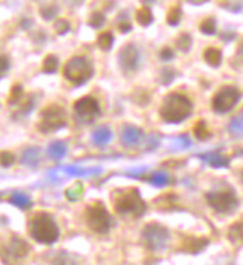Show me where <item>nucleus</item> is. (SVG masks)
I'll return each mask as SVG.
<instances>
[{
  "label": "nucleus",
  "instance_id": "c85d7f7f",
  "mask_svg": "<svg viewBox=\"0 0 243 265\" xmlns=\"http://www.w3.org/2000/svg\"><path fill=\"white\" fill-rule=\"evenodd\" d=\"M132 100L135 104L145 107L150 103V92L145 88H136V91L132 94Z\"/></svg>",
  "mask_w": 243,
  "mask_h": 265
},
{
  "label": "nucleus",
  "instance_id": "c756f323",
  "mask_svg": "<svg viewBox=\"0 0 243 265\" xmlns=\"http://www.w3.org/2000/svg\"><path fill=\"white\" fill-rule=\"evenodd\" d=\"M181 16H182V10L181 7H180V4H174V6L168 10L166 21H168L169 25L177 27V25L181 22Z\"/></svg>",
  "mask_w": 243,
  "mask_h": 265
},
{
  "label": "nucleus",
  "instance_id": "37998d69",
  "mask_svg": "<svg viewBox=\"0 0 243 265\" xmlns=\"http://www.w3.org/2000/svg\"><path fill=\"white\" fill-rule=\"evenodd\" d=\"M242 181H243V173H242Z\"/></svg>",
  "mask_w": 243,
  "mask_h": 265
},
{
  "label": "nucleus",
  "instance_id": "e433bc0d",
  "mask_svg": "<svg viewBox=\"0 0 243 265\" xmlns=\"http://www.w3.org/2000/svg\"><path fill=\"white\" fill-rule=\"evenodd\" d=\"M70 28H71L70 22H68L67 19H64V18H60V19L55 22V31H57L58 34H65V33H68Z\"/></svg>",
  "mask_w": 243,
  "mask_h": 265
},
{
  "label": "nucleus",
  "instance_id": "f03ea898",
  "mask_svg": "<svg viewBox=\"0 0 243 265\" xmlns=\"http://www.w3.org/2000/svg\"><path fill=\"white\" fill-rule=\"evenodd\" d=\"M28 234L40 245H54L60 239V227L48 212H36L28 219Z\"/></svg>",
  "mask_w": 243,
  "mask_h": 265
},
{
  "label": "nucleus",
  "instance_id": "0eeeda50",
  "mask_svg": "<svg viewBox=\"0 0 243 265\" xmlns=\"http://www.w3.org/2000/svg\"><path fill=\"white\" fill-rule=\"evenodd\" d=\"M208 205L218 213H233L239 208V199L232 190H217L206 193Z\"/></svg>",
  "mask_w": 243,
  "mask_h": 265
},
{
  "label": "nucleus",
  "instance_id": "9b49d317",
  "mask_svg": "<svg viewBox=\"0 0 243 265\" xmlns=\"http://www.w3.org/2000/svg\"><path fill=\"white\" fill-rule=\"evenodd\" d=\"M142 239H144V243L150 249L157 251V249L165 248V245L169 239V231L166 227H163L157 222H150L144 227Z\"/></svg>",
  "mask_w": 243,
  "mask_h": 265
},
{
  "label": "nucleus",
  "instance_id": "f257e3e1",
  "mask_svg": "<svg viewBox=\"0 0 243 265\" xmlns=\"http://www.w3.org/2000/svg\"><path fill=\"white\" fill-rule=\"evenodd\" d=\"M191 111H193L191 100L184 94L172 92L163 98V103L159 108V116L165 123L178 125L191 116Z\"/></svg>",
  "mask_w": 243,
  "mask_h": 265
},
{
  "label": "nucleus",
  "instance_id": "1a4fd4ad",
  "mask_svg": "<svg viewBox=\"0 0 243 265\" xmlns=\"http://www.w3.org/2000/svg\"><path fill=\"white\" fill-rule=\"evenodd\" d=\"M242 98V92L236 86H223L211 101V108L218 114H226L232 111Z\"/></svg>",
  "mask_w": 243,
  "mask_h": 265
},
{
  "label": "nucleus",
  "instance_id": "dca6fc26",
  "mask_svg": "<svg viewBox=\"0 0 243 265\" xmlns=\"http://www.w3.org/2000/svg\"><path fill=\"white\" fill-rule=\"evenodd\" d=\"M7 202L10 203V205H13V206H16V208H19V209H28V208H31V199H30V196H27L25 193H12L10 196H9V199H7Z\"/></svg>",
  "mask_w": 243,
  "mask_h": 265
},
{
  "label": "nucleus",
  "instance_id": "cd10ccee",
  "mask_svg": "<svg viewBox=\"0 0 243 265\" xmlns=\"http://www.w3.org/2000/svg\"><path fill=\"white\" fill-rule=\"evenodd\" d=\"M153 19L154 18H153V13H151L150 7H139L136 10V21H138L139 25L147 27L153 22Z\"/></svg>",
  "mask_w": 243,
  "mask_h": 265
},
{
  "label": "nucleus",
  "instance_id": "72a5a7b5",
  "mask_svg": "<svg viewBox=\"0 0 243 265\" xmlns=\"http://www.w3.org/2000/svg\"><path fill=\"white\" fill-rule=\"evenodd\" d=\"M191 34H188V33H181L177 39H175V45H177V48L181 51V52H188L190 51V48H191Z\"/></svg>",
  "mask_w": 243,
  "mask_h": 265
},
{
  "label": "nucleus",
  "instance_id": "4468645a",
  "mask_svg": "<svg viewBox=\"0 0 243 265\" xmlns=\"http://www.w3.org/2000/svg\"><path fill=\"white\" fill-rule=\"evenodd\" d=\"M112 129L109 126H100L98 129H95V132L92 133V142L95 145H106L112 141Z\"/></svg>",
  "mask_w": 243,
  "mask_h": 265
},
{
  "label": "nucleus",
  "instance_id": "9d476101",
  "mask_svg": "<svg viewBox=\"0 0 243 265\" xmlns=\"http://www.w3.org/2000/svg\"><path fill=\"white\" fill-rule=\"evenodd\" d=\"M73 111L77 117L79 122L82 123H92L100 114H101V107L100 103L95 97L86 95L79 98L74 106H73Z\"/></svg>",
  "mask_w": 243,
  "mask_h": 265
},
{
  "label": "nucleus",
  "instance_id": "58836bf2",
  "mask_svg": "<svg viewBox=\"0 0 243 265\" xmlns=\"http://www.w3.org/2000/svg\"><path fill=\"white\" fill-rule=\"evenodd\" d=\"M174 56H175V52H174L171 48H163V49H160V59H162V61L168 62V61L174 59Z\"/></svg>",
  "mask_w": 243,
  "mask_h": 265
},
{
  "label": "nucleus",
  "instance_id": "f8f14e48",
  "mask_svg": "<svg viewBox=\"0 0 243 265\" xmlns=\"http://www.w3.org/2000/svg\"><path fill=\"white\" fill-rule=\"evenodd\" d=\"M119 67L124 74H132L138 71L141 65V51L135 43H126L118 55Z\"/></svg>",
  "mask_w": 243,
  "mask_h": 265
},
{
  "label": "nucleus",
  "instance_id": "79ce46f5",
  "mask_svg": "<svg viewBox=\"0 0 243 265\" xmlns=\"http://www.w3.org/2000/svg\"><path fill=\"white\" fill-rule=\"evenodd\" d=\"M236 58L241 61L243 64V39H242V42L239 43V46H238V51H236Z\"/></svg>",
  "mask_w": 243,
  "mask_h": 265
},
{
  "label": "nucleus",
  "instance_id": "5701e85b",
  "mask_svg": "<svg viewBox=\"0 0 243 265\" xmlns=\"http://www.w3.org/2000/svg\"><path fill=\"white\" fill-rule=\"evenodd\" d=\"M21 101H24V88L19 83H15L10 89V94L7 98V106H16Z\"/></svg>",
  "mask_w": 243,
  "mask_h": 265
},
{
  "label": "nucleus",
  "instance_id": "6ab92c4d",
  "mask_svg": "<svg viewBox=\"0 0 243 265\" xmlns=\"http://www.w3.org/2000/svg\"><path fill=\"white\" fill-rule=\"evenodd\" d=\"M65 153H67V144L62 142V141H54V142H51L49 147H48V156H49L51 159H62V157L65 156Z\"/></svg>",
  "mask_w": 243,
  "mask_h": 265
},
{
  "label": "nucleus",
  "instance_id": "423d86ee",
  "mask_svg": "<svg viewBox=\"0 0 243 265\" xmlns=\"http://www.w3.org/2000/svg\"><path fill=\"white\" fill-rule=\"evenodd\" d=\"M67 123V113L58 104H51L45 107L40 111V120H39V131L43 133H52L64 128Z\"/></svg>",
  "mask_w": 243,
  "mask_h": 265
},
{
  "label": "nucleus",
  "instance_id": "bb28decb",
  "mask_svg": "<svg viewBox=\"0 0 243 265\" xmlns=\"http://www.w3.org/2000/svg\"><path fill=\"white\" fill-rule=\"evenodd\" d=\"M148 181H150L154 187H165V185L169 184V175H168L166 172L156 170V172H151V173H150Z\"/></svg>",
  "mask_w": 243,
  "mask_h": 265
},
{
  "label": "nucleus",
  "instance_id": "c9c22d12",
  "mask_svg": "<svg viewBox=\"0 0 243 265\" xmlns=\"http://www.w3.org/2000/svg\"><path fill=\"white\" fill-rule=\"evenodd\" d=\"M106 24V15L103 12H94L89 16V25L92 28H101Z\"/></svg>",
  "mask_w": 243,
  "mask_h": 265
},
{
  "label": "nucleus",
  "instance_id": "f704fd0d",
  "mask_svg": "<svg viewBox=\"0 0 243 265\" xmlns=\"http://www.w3.org/2000/svg\"><path fill=\"white\" fill-rule=\"evenodd\" d=\"M58 6L57 4H45L40 7V15L45 21H51L58 15Z\"/></svg>",
  "mask_w": 243,
  "mask_h": 265
},
{
  "label": "nucleus",
  "instance_id": "a878e982",
  "mask_svg": "<svg viewBox=\"0 0 243 265\" xmlns=\"http://www.w3.org/2000/svg\"><path fill=\"white\" fill-rule=\"evenodd\" d=\"M113 42H115V37H113V33H112V31H103V33L98 34L97 43H98L100 49H103V51H110L112 46H113Z\"/></svg>",
  "mask_w": 243,
  "mask_h": 265
},
{
  "label": "nucleus",
  "instance_id": "473e14b6",
  "mask_svg": "<svg viewBox=\"0 0 243 265\" xmlns=\"http://www.w3.org/2000/svg\"><path fill=\"white\" fill-rule=\"evenodd\" d=\"M199 28H200L202 33H205V34H208V36L215 34V33H217V21H215V18L209 16V18L203 19V21L200 22Z\"/></svg>",
  "mask_w": 243,
  "mask_h": 265
},
{
  "label": "nucleus",
  "instance_id": "2eb2a0df",
  "mask_svg": "<svg viewBox=\"0 0 243 265\" xmlns=\"http://www.w3.org/2000/svg\"><path fill=\"white\" fill-rule=\"evenodd\" d=\"M199 159L205 160L209 166L212 167H227L230 164L229 157L221 156L220 153H206V154H199Z\"/></svg>",
  "mask_w": 243,
  "mask_h": 265
},
{
  "label": "nucleus",
  "instance_id": "4c0bfd02",
  "mask_svg": "<svg viewBox=\"0 0 243 265\" xmlns=\"http://www.w3.org/2000/svg\"><path fill=\"white\" fill-rule=\"evenodd\" d=\"M15 163V156L10 151H1V166L10 167Z\"/></svg>",
  "mask_w": 243,
  "mask_h": 265
},
{
  "label": "nucleus",
  "instance_id": "a211bd4d",
  "mask_svg": "<svg viewBox=\"0 0 243 265\" xmlns=\"http://www.w3.org/2000/svg\"><path fill=\"white\" fill-rule=\"evenodd\" d=\"M203 58H205V61H206L209 65H212V67H220L221 61H223V52H221V49H218V48H215V46H209V48L205 49Z\"/></svg>",
  "mask_w": 243,
  "mask_h": 265
},
{
  "label": "nucleus",
  "instance_id": "2f4dec72",
  "mask_svg": "<svg viewBox=\"0 0 243 265\" xmlns=\"http://www.w3.org/2000/svg\"><path fill=\"white\" fill-rule=\"evenodd\" d=\"M229 132L233 135H241L243 133V111H241L238 116H235L230 123H229Z\"/></svg>",
  "mask_w": 243,
  "mask_h": 265
},
{
  "label": "nucleus",
  "instance_id": "7c9ffc66",
  "mask_svg": "<svg viewBox=\"0 0 243 265\" xmlns=\"http://www.w3.org/2000/svg\"><path fill=\"white\" fill-rule=\"evenodd\" d=\"M177 70L175 68H172V67H169V65H166V67H163L162 68V71H160V74H159V80H160V83L162 85H171L174 80H175V77H177Z\"/></svg>",
  "mask_w": 243,
  "mask_h": 265
},
{
  "label": "nucleus",
  "instance_id": "a19ab883",
  "mask_svg": "<svg viewBox=\"0 0 243 265\" xmlns=\"http://www.w3.org/2000/svg\"><path fill=\"white\" fill-rule=\"evenodd\" d=\"M9 67H10V59L6 55H1V76L3 77L6 76V71L9 70Z\"/></svg>",
  "mask_w": 243,
  "mask_h": 265
},
{
  "label": "nucleus",
  "instance_id": "6e6552de",
  "mask_svg": "<svg viewBox=\"0 0 243 265\" xmlns=\"http://www.w3.org/2000/svg\"><path fill=\"white\" fill-rule=\"evenodd\" d=\"M28 254H30L28 243L18 236H12L9 239V242L3 245L1 260H3L4 264L18 265L28 257Z\"/></svg>",
  "mask_w": 243,
  "mask_h": 265
},
{
  "label": "nucleus",
  "instance_id": "4be33fe9",
  "mask_svg": "<svg viewBox=\"0 0 243 265\" xmlns=\"http://www.w3.org/2000/svg\"><path fill=\"white\" fill-rule=\"evenodd\" d=\"M229 239L233 243H243V219L230 225V228H229Z\"/></svg>",
  "mask_w": 243,
  "mask_h": 265
},
{
  "label": "nucleus",
  "instance_id": "b1692460",
  "mask_svg": "<svg viewBox=\"0 0 243 265\" xmlns=\"http://www.w3.org/2000/svg\"><path fill=\"white\" fill-rule=\"evenodd\" d=\"M193 133H194V136H196L197 139H200V141L208 139V138L211 136V131H209V128H208V123H206L205 120L196 122V125H194V128H193Z\"/></svg>",
  "mask_w": 243,
  "mask_h": 265
},
{
  "label": "nucleus",
  "instance_id": "aec40b11",
  "mask_svg": "<svg viewBox=\"0 0 243 265\" xmlns=\"http://www.w3.org/2000/svg\"><path fill=\"white\" fill-rule=\"evenodd\" d=\"M206 245H208V240H206V239H194V237H190V239L184 243L182 249H184L185 252H190V254H197V252H200Z\"/></svg>",
  "mask_w": 243,
  "mask_h": 265
},
{
  "label": "nucleus",
  "instance_id": "ea45409f",
  "mask_svg": "<svg viewBox=\"0 0 243 265\" xmlns=\"http://www.w3.org/2000/svg\"><path fill=\"white\" fill-rule=\"evenodd\" d=\"M119 30H121L122 33H127V31H130L132 30V24L127 21V19H124V18H121L119 19Z\"/></svg>",
  "mask_w": 243,
  "mask_h": 265
},
{
  "label": "nucleus",
  "instance_id": "7ed1b4c3",
  "mask_svg": "<svg viewBox=\"0 0 243 265\" xmlns=\"http://www.w3.org/2000/svg\"><path fill=\"white\" fill-rule=\"evenodd\" d=\"M115 211L121 216L126 218H139L147 211V203L142 200L138 188H127L119 191L115 199Z\"/></svg>",
  "mask_w": 243,
  "mask_h": 265
},
{
  "label": "nucleus",
  "instance_id": "39448f33",
  "mask_svg": "<svg viewBox=\"0 0 243 265\" xmlns=\"http://www.w3.org/2000/svg\"><path fill=\"white\" fill-rule=\"evenodd\" d=\"M85 221L89 230L97 234H106L112 227V216L101 202H95L86 206Z\"/></svg>",
  "mask_w": 243,
  "mask_h": 265
},
{
  "label": "nucleus",
  "instance_id": "393cba45",
  "mask_svg": "<svg viewBox=\"0 0 243 265\" xmlns=\"http://www.w3.org/2000/svg\"><path fill=\"white\" fill-rule=\"evenodd\" d=\"M83 190H85V187H83L82 182H74L71 187H68V188L65 190V197H67L70 202H77V200L83 196Z\"/></svg>",
  "mask_w": 243,
  "mask_h": 265
},
{
  "label": "nucleus",
  "instance_id": "ddd939ff",
  "mask_svg": "<svg viewBox=\"0 0 243 265\" xmlns=\"http://www.w3.org/2000/svg\"><path fill=\"white\" fill-rule=\"evenodd\" d=\"M144 138V131L133 126V125H123L121 131V142L124 147H132L136 145L141 139Z\"/></svg>",
  "mask_w": 243,
  "mask_h": 265
},
{
  "label": "nucleus",
  "instance_id": "f3484780",
  "mask_svg": "<svg viewBox=\"0 0 243 265\" xmlns=\"http://www.w3.org/2000/svg\"><path fill=\"white\" fill-rule=\"evenodd\" d=\"M22 163L28 167H37L39 163H40V150L36 148V147H31V148H27L24 153H22Z\"/></svg>",
  "mask_w": 243,
  "mask_h": 265
},
{
  "label": "nucleus",
  "instance_id": "412c9836",
  "mask_svg": "<svg viewBox=\"0 0 243 265\" xmlns=\"http://www.w3.org/2000/svg\"><path fill=\"white\" fill-rule=\"evenodd\" d=\"M60 65V59L55 55H46L42 61V71L45 74H54L57 73Z\"/></svg>",
  "mask_w": 243,
  "mask_h": 265
},
{
  "label": "nucleus",
  "instance_id": "20e7f679",
  "mask_svg": "<svg viewBox=\"0 0 243 265\" xmlns=\"http://www.w3.org/2000/svg\"><path fill=\"white\" fill-rule=\"evenodd\" d=\"M94 73H95V70H94L92 62L86 56H80V55L70 58L65 62L64 70H62L65 80L74 86L85 85L94 76Z\"/></svg>",
  "mask_w": 243,
  "mask_h": 265
}]
</instances>
